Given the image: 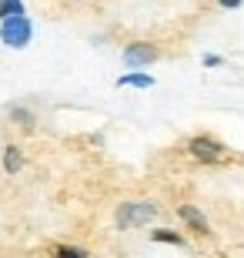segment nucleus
<instances>
[{
	"instance_id": "f8f14e48",
	"label": "nucleus",
	"mask_w": 244,
	"mask_h": 258,
	"mask_svg": "<svg viewBox=\"0 0 244 258\" xmlns=\"http://www.w3.org/2000/svg\"><path fill=\"white\" fill-rule=\"evenodd\" d=\"M217 4H221V7H227V10H234V7H241L244 0H217Z\"/></svg>"
},
{
	"instance_id": "f03ea898",
	"label": "nucleus",
	"mask_w": 244,
	"mask_h": 258,
	"mask_svg": "<svg viewBox=\"0 0 244 258\" xmlns=\"http://www.w3.org/2000/svg\"><path fill=\"white\" fill-rule=\"evenodd\" d=\"M30 37H34V24H30L27 14H10V17L0 20V40L7 47H14V50L27 47Z\"/></svg>"
},
{
	"instance_id": "f257e3e1",
	"label": "nucleus",
	"mask_w": 244,
	"mask_h": 258,
	"mask_svg": "<svg viewBox=\"0 0 244 258\" xmlns=\"http://www.w3.org/2000/svg\"><path fill=\"white\" fill-rule=\"evenodd\" d=\"M157 211H160L157 201H124L121 208H117V215H114V221H117V228H121V231H131V228L147 225Z\"/></svg>"
},
{
	"instance_id": "6e6552de",
	"label": "nucleus",
	"mask_w": 244,
	"mask_h": 258,
	"mask_svg": "<svg viewBox=\"0 0 244 258\" xmlns=\"http://www.w3.org/2000/svg\"><path fill=\"white\" fill-rule=\"evenodd\" d=\"M150 84H154V77H150V74H141V71L117 77V87H150Z\"/></svg>"
},
{
	"instance_id": "1a4fd4ad",
	"label": "nucleus",
	"mask_w": 244,
	"mask_h": 258,
	"mask_svg": "<svg viewBox=\"0 0 244 258\" xmlns=\"http://www.w3.org/2000/svg\"><path fill=\"white\" fill-rule=\"evenodd\" d=\"M150 238H154V241H168V245H184V235H178V231H171V228L150 231Z\"/></svg>"
},
{
	"instance_id": "7ed1b4c3",
	"label": "nucleus",
	"mask_w": 244,
	"mask_h": 258,
	"mask_svg": "<svg viewBox=\"0 0 244 258\" xmlns=\"http://www.w3.org/2000/svg\"><path fill=\"white\" fill-rule=\"evenodd\" d=\"M188 154L197 158V161H204V164H214V161L224 158V144L214 141V138H207V134H197V138L188 141Z\"/></svg>"
},
{
	"instance_id": "9d476101",
	"label": "nucleus",
	"mask_w": 244,
	"mask_h": 258,
	"mask_svg": "<svg viewBox=\"0 0 244 258\" xmlns=\"http://www.w3.org/2000/svg\"><path fill=\"white\" fill-rule=\"evenodd\" d=\"M10 14H24V0H0V20Z\"/></svg>"
},
{
	"instance_id": "423d86ee",
	"label": "nucleus",
	"mask_w": 244,
	"mask_h": 258,
	"mask_svg": "<svg viewBox=\"0 0 244 258\" xmlns=\"http://www.w3.org/2000/svg\"><path fill=\"white\" fill-rule=\"evenodd\" d=\"M178 211H181V218L188 221V225H191L194 231H201V235H211V225H207V218L194 208V205H181Z\"/></svg>"
},
{
	"instance_id": "20e7f679",
	"label": "nucleus",
	"mask_w": 244,
	"mask_h": 258,
	"mask_svg": "<svg viewBox=\"0 0 244 258\" xmlns=\"http://www.w3.org/2000/svg\"><path fill=\"white\" fill-rule=\"evenodd\" d=\"M157 57H160V50L154 44H147V40H134V44L124 47V64L131 67V71H141V67L154 64Z\"/></svg>"
},
{
	"instance_id": "0eeeda50",
	"label": "nucleus",
	"mask_w": 244,
	"mask_h": 258,
	"mask_svg": "<svg viewBox=\"0 0 244 258\" xmlns=\"http://www.w3.org/2000/svg\"><path fill=\"white\" fill-rule=\"evenodd\" d=\"M24 168V151H20L17 144H10L7 151H4V171L7 174H17Z\"/></svg>"
},
{
	"instance_id": "9b49d317",
	"label": "nucleus",
	"mask_w": 244,
	"mask_h": 258,
	"mask_svg": "<svg viewBox=\"0 0 244 258\" xmlns=\"http://www.w3.org/2000/svg\"><path fill=\"white\" fill-rule=\"evenodd\" d=\"M57 255H64V258H87V251L84 248H67V245H60Z\"/></svg>"
},
{
	"instance_id": "39448f33",
	"label": "nucleus",
	"mask_w": 244,
	"mask_h": 258,
	"mask_svg": "<svg viewBox=\"0 0 244 258\" xmlns=\"http://www.w3.org/2000/svg\"><path fill=\"white\" fill-rule=\"evenodd\" d=\"M7 117L20 127V131H34V127H37V114H34L30 107H24V104H10L7 107Z\"/></svg>"
}]
</instances>
